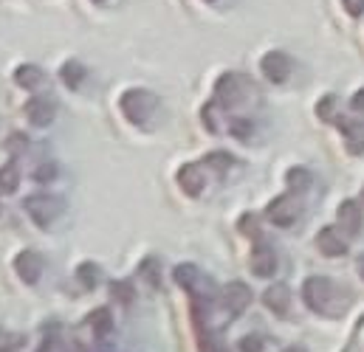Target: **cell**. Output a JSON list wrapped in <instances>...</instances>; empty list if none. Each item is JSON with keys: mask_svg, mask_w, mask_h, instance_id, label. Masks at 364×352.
Wrapping results in <instances>:
<instances>
[{"mask_svg": "<svg viewBox=\"0 0 364 352\" xmlns=\"http://www.w3.org/2000/svg\"><path fill=\"white\" fill-rule=\"evenodd\" d=\"M302 299L305 304L319 313V316H328V319H339L348 304H350V293H345L336 282H331L328 276H311L305 279L302 285Z\"/></svg>", "mask_w": 364, "mask_h": 352, "instance_id": "6da1fadb", "label": "cell"}, {"mask_svg": "<svg viewBox=\"0 0 364 352\" xmlns=\"http://www.w3.org/2000/svg\"><path fill=\"white\" fill-rule=\"evenodd\" d=\"M176 279H178V285H181L183 290H189L192 293V299L195 302H209V299H215L218 296V290H215V285H212V279L209 276H203L195 265L183 263L176 268Z\"/></svg>", "mask_w": 364, "mask_h": 352, "instance_id": "7a4b0ae2", "label": "cell"}, {"mask_svg": "<svg viewBox=\"0 0 364 352\" xmlns=\"http://www.w3.org/2000/svg\"><path fill=\"white\" fill-rule=\"evenodd\" d=\"M156 104H159V99L153 93H147V90H127L122 96V113L133 124H147L153 119V113H156Z\"/></svg>", "mask_w": 364, "mask_h": 352, "instance_id": "3957f363", "label": "cell"}, {"mask_svg": "<svg viewBox=\"0 0 364 352\" xmlns=\"http://www.w3.org/2000/svg\"><path fill=\"white\" fill-rule=\"evenodd\" d=\"M252 90H255L252 82H249L243 74H223V77L218 79V85H215V96H218L220 104L237 107V104L246 101V96H249Z\"/></svg>", "mask_w": 364, "mask_h": 352, "instance_id": "277c9868", "label": "cell"}, {"mask_svg": "<svg viewBox=\"0 0 364 352\" xmlns=\"http://www.w3.org/2000/svg\"><path fill=\"white\" fill-rule=\"evenodd\" d=\"M63 209H65V203L57 194H31V197H26V211L31 214V220L37 226L54 223L63 214Z\"/></svg>", "mask_w": 364, "mask_h": 352, "instance_id": "5b68a950", "label": "cell"}, {"mask_svg": "<svg viewBox=\"0 0 364 352\" xmlns=\"http://www.w3.org/2000/svg\"><path fill=\"white\" fill-rule=\"evenodd\" d=\"M299 214H302V206L296 203L294 194H279V197H274L272 203H269V209H266V217L272 220L274 226H282V229L294 226V223L299 220Z\"/></svg>", "mask_w": 364, "mask_h": 352, "instance_id": "8992f818", "label": "cell"}, {"mask_svg": "<svg viewBox=\"0 0 364 352\" xmlns=\"http://www.w3.org/2000/svg\"><path fill=\"white\" fill-rule=\"evenodd\" d=\"M260 68H263V74H266V79H269V82H274V85H282V82L291 77L294 62H291V57H288L285 51H269V54L263 57Z\"/></svg>", "mask_w": 364, "mask_h": 352, "instance_id": "52a82bcc", "label": "cell"}, {"mask_svg": "<svg viewBox=\"0 0 364 352\" xmlns=\"http://www.w3.org/2000/svg\"><path fill=\"white\" fill-rule=\"evenodd\" d=\"M220 299H223L226 313L240 316V313H243V310L252 304V290H249V285H243V282H229V285L223 287Z\"/></svg>", "mask_w": 364, "mask_h": 352, "instance_id": "ba28073f", "label": "cell"}, {"mask_svg": "<svg viewBox=\"0 0 364 352\" xmlns=\"http://www.w3.org/2000/svg\"><path fill=\"white\" fill-rule=\"evenodd\" d=\"M252 273L255 276H272L274 270H277V251H274L272 246L263 240V237H257V246H255V251H252Z\"/></svg>", "mask_w": 364, "mask_h": 352, "instance_id": "9c48e42d", "label": "cell"}, {"mask_svg": "<svg viewBox=\"0 0 364 352\" xmlns=\"http://www.w3.org/2000/svg\"><path fill=\"white\" fill-rule=\"evenodd\" d=\"M14 270H17V276H20L26 285H34V282L43 276V257L34 254V251H23V254H17V260H14Z\"/></svg>", "mask_w": 364, "mask_h": 352, "instance_id": "30bf717a", "label": "cell"}, {"mask_svg": "<svg viewBox=\"0 0 364 352\" xmlns=\"http://www.w3.org/2000/svg\"><path fill=\"white\" fill-rule=\"evenodd\" d=\"M54 113H57V104L51 99H46V96H37V99L26 101V119L34 127H46L54 119Z\"/></svg>", "mask_w": 364, "mask_h": 352, "instance_id": "8fae6325", "label": "cell"}, {"mask_svg": "<svg viewBox=\"0 0 364 352\" xmlns=\"http://www.w3.org/2000/svg\"><path fill=\"white\" fill-rule=\"evenodd\" d=\"M316 248H319L325 257H342V254L348 251V243L342 240L339 229L328 226V229H322V231L316 234Z\"/></svg>", "mask_w": 364, "mask_h": 352, "instance_id": "7c38bea8", "label": "cell"}, {"mask_svg": "<svg viewBox=\"0 0 364 352\" xmlns=\"http://www.w3.org/2000/svg\"><path fill=\"white\" fill-rule=\"evenodd\" d=\"M178 183H181V189L189 197H198L203 192V186H206V175L200 172L198 164H186V167H181V172H178Z\"/></svg>", "mask_w": 364, "mask_h": 352, "instance_id": "4fadbf2b", "label": "cell"}, {"mask_svg": "<svg viewBox=\"0 0 364 352\" xmlns=\"http://www.w3.org/2000/svg\"><path fill=\"white\" fill-rule=\"evenodd\" d=\"M263 302H266V307H269L272 313L285 316L288 307H291V290H288V285H272V287L263 293Z\"/></svg>", "mask_w": 364, "mask_h": 352, "instance_id": "5bb4252c", "label": "cell"}, {"mask_svg": "<svg viewBox=\"0 0 364 352\" xmlns=\"http://www.w3.org/2000/svg\"><path fill=\"white\" fill-rule=\"evenodd\" d=\"M339 223H342V229H345L350 237H356V234L362 231V209H359L356 200H345V203L339 206Z\"/></svg>", "mask_w": 364, "mask_h": 352, "instance_id": "9a60e30c", "label": "cell"}, {"mask_svg": "<svg viewBox=\"0 0 364 352\" xmlns=\"http://www.w3.org/2000/svg\"><path fill=\"white\" fill-rule=\"evenodd\" d=\"M339 130H342L345 144H348V150H350L353 155L364 153V124H359V121H348V119H339Z\"/></svg>", "mask_w": 364, "mask_h": 352, "instance_id": "2e32d148", "label": "cell"}, {"mask_svg": "<svg viewBox=\"0 0 364 352\" xmlns=\"http://www.w3.org/2000/svg\"><path fill=\"white\" fill-rule=\"evenodd\" d=\"M14 79H17L20 88H37V85L46 82V74L37 65H20L17 74H14Z\"/></svg>", "mask_w": 364, "mask_h": 352, "instance_id": "e0dca14e", "label": "cell"}, {"mask_svg": "<svg viewBox=\"0 0 364 352\" xmlns=\"http://www.w3.org/2000/svg\"><path fill=\"white\" fill-rule=\"evenodd\" d=\"M85 65L82 62H77V60H71V62H65L63 65V71H60V77H63V82L68 85V88H80L82 85V79H85Z\"/></svg>", "mask_w": 364, "mask_h": 352, "instance_id": "ac0fdd59", "label": "cell"}, {"mask_svg": "<svg viewBox=\"0 0 364 352\" xmlns=\"http://www.w3.org/2000/svg\"><path fill=\"white\" fill-rule=\"evenodd\" d=\"M17 186H20V172H17V164L11 161V164L0 167V189H3L6 194H14V192H17Z\"/></svg>", "mask_w": 364, "mask_h": 352, "instance_id": "d6986e66", "label": "cell"}, {"mask_svg": "<svg viewBox=\"0 0 364 352\" xmlns=\"http://www.w3.org/2000/svg\"><path fill=\"white\" fill-rule=\"evenodd\" d=\"M91 327L96 330V336H107L113 330V319H110V310L107 307H99L91 313Z\"/></svg>", "mask_w": 364, "mask_h": 352, "instance_id": "ffe728a7", "label": "cell"}, {"mask_svg": "<svg viewBox=\"0 0 364 352\" xmlns=\"http://www.w3.org/2000/svg\"><path fill=\"white\" fill-rule=\"evenodd\" d=\"M285 180H288V186L296 189V194H299V192H305V189L311 186V172H308V170H291V172L285 175Z\"/></svg>", "mask_w": 364, "mask_h": 352, "instance_id": "44dd1931", "label": "cell"}, {"mask_svg": "<svg viewBox=\"0 0 364 352\" xmlns=\"http://www.w3.org/2000/svg\"><path fill=\"white\" fill-rule=\"evenodd\" d=\"M77 276H80V282H82L85 287H96V282L102 279V270H99L93 263H85V265H80Z\"/></svg>", "mask_w": 364, "mask_h": 352, "instance_id": "7402d4cb", "label": "cell"}, {"mask_svg": "<svg viewBox=\"0 0 364 352\" xmlns=\"http://www.w3.org/2000/svg\"><path fill=\"white\" fill-rule=\"evenodd\" d=\"M316 113H319L322 121H333V119H336V96H325V99L319 101Z\"/></svg>", "mask_w": 364, "mask_h": 352, "instance_id": "603a6c76", "label": "cell"}, {"mask_svg": "<svg viewBox=\"0 0 364 352\" xmlns=\"http://www.w3.org/2000/svg\"><path fill=\"white\" fill-rule=\"evenodd\" d=\"M237 350H240V352H263V336H257V333H252V336H246V339H240V344H237Z\"/></svg>", "mask_w": 364, "mask_h": 352, "instance_id": "cb8c5ba5", "label": "cell"}, {"mask_svg": "<svg viewBox=\"0 0 364 352\" xmlns=\"http://www.w3.org/2000/svg\"><path fill=\"white\" fill-rule=\"evenodd\" d=\"M232 133H235L237 138H249V136H252V124L240 119V121H235V124H232Z\"/></svg>", "mask_w": 364, "mask_h": 352, "instance_id": "d4e9b609", "label": "cell"}, {"mask_svg": "<svg viewBox=\"0 0 364 352\" xmlns=\"http://www.w3.org/2000/svg\"><path fill=\"white\" fill-rule=\"evenodd\" d=\"M342 3H345V11L348 14H353V17L364 14V0H342Z\"/></svg>", "mask_w": 364, "mask_h": 352, "instance_id": "484cf974", "label": "cell"}, {"mask_svg": "<svg viewBox=\"0 0 364 352\" xmlns=\"http://www.w3.org/2000/svg\"><path fill=\"white\" fill-rule=\"evenodd\" d=\"M141 273L150 279V285H159V276H156V263H153V260H147V263L141 265Z\"/></svg>", "mask_w": 364, "mask_h": 352, "instance_id": "4316f807", "label": "cell"}, {"mask_svg": "<svg viewBox=\"0 0 364 352\" xmlns=\"http://www.w3.org/2000/svg\"><path fill=\"white\" fill-rule=\"evenodd\" d=\"M240 229H243L246 234H257V220H255V214H246L243 223H240Z\"/></svg>", "mask_w": 364, "mask_h": 352, "instance_id": "83f0119b", "label": "cell"}, {"mask_svg": "<svg viewBox=\"0 0 364 352\" xmlns=\"http://www.w3.org/2000/svg\"><path fill=\"white\" fill-rule=\"evenodd\" d=\"M48 177H54V164H43L37 170V180H48Z\"/></svg>", "mask_w": 364, "mask_h": 352, "instance_id": "f1b7e54d", "label": "cell"}, {"mask_svg": "<svg viewBox=\"0 0 364 352\" xmlns=\"http://www.w3.org/2000/svg\"><path fill=\"white\" fill-rule=\"evenodd\" d=\"M113 296H122L124 302H130V290H127V285H124V282H119V285L113 287Z\"/></svg>", "mask_w": 364, "mask_h": 352, "instance_id": "f546056e", "label": "cell"}, {"mask_svg": "<svg viewBox=\"0 0 364 352\" xmlns=\"http://www.w3.org/2000/svg\"><path fill=\"white\" fill-rule=\"evenodd\" d=\"M353 110H356V113H364V88L353 96Z\"/></svg>", "mask_w": 364, "mask_h": 352, "instance_id": "4dcf8cb0", "label": "cell"}, {"mask_svg": "<svg viewBox=\"0 0 364 352\" xmlns=\"http://www.w3.org/2000/svg\"><path fill=\"white\" fill-rule=\"evenodd\" d=\"M359 276H362V279H364V254H362V257H359Z\"/></svg>", "mask_w": 364, "mask_h": 352, "instance_id": "1f68e13d", "label": "cell"}, {"mask_svg": "<svg viewBox=\"0 0 364 352\" xmlns=\"http://www.w3.org/2000/svg\"><path fill=\"white\" fill-rule=\"evenodd\" d=\"M206 3H215V0H206Z\"/></svg>", "mask_w": 364, "mask_h": 352, "instance_id": "d6a6232c", "label": "cell"}, {"mask_svg": "<svg viewBox=\"0 0 364 352\" xmlns=\"http://www.w3.org/2000/svg\"><path fill=\"white\" fill-rule=\"evenodd\" d=\"M96 3H102V0H96Z\"/></svg>", "mask_w": 364, "mask_h": 352, "instance_id": "836d02e7", "label": "cell"}]
</instances>
